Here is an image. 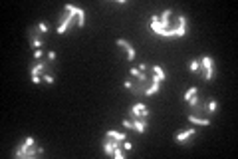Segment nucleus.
Listing matches in <instances>:
<instances>
[{
  "mask_svg": "<svg viewBox=\"0 0 238 159\" xmlns=\"http://www.w3.org/2000/svg\"><path fill=\"white\" fill-rule=\"evenodd\" d=\"M133 123V129H135L137 133H143L145 131V127H147V119H143V117H139L135 121H131Z\"/></svg>",
  "mask_w": 238,
  "mask_h": 159,
  "instance_id": "nucleus-1",
  "label": "nucleus"
},
{
  "mask_svg": "<svg viewBox=\"0 0 238 159\" xmlns=\"http://www.w3.org/2000/svg\"><path fill=\"white\" fill-rule=\"evenodd\" d=\"M193 133H194V127H189V129H185V131H181V133H177V135H175V139L181 143V141H187V139L193 135Z\"/></svg>",
  "mask_w": 238,
  "mask_h": 159,
  "instance_id": "nucleus-2",
  "label": "nucleus"
},
{
  "mask_svg": "<svg viewBox=\"0 0 238 159\" xmlns=\"http://www.w3.org/2000/svg\"><path fill=\"white\" fill-rule=\"evenodd\" d=\"M189 121H191V123H194V125H208L210 123V119H208V117H196V115H189Z\"/></svg>",
  "mask_w": 238,
  "mask_h": 159,
  "instance_id": "nucleus-3",
  "label": "nucleus"
},
{
  "mask_svg": "<svg viewBox=\"0 0 238 159\" xmlns=\"http://www.w3.org/2000/svg\"><path fill=\"white\" fill-rule=\"evenodd\" d=\"M159 86H161V82H151V86H149L147 90L143 91V96H147V98H151L153 93H157V91H159Z\"/></svg>",
  "mask_w": 238,
  "mask_h": 159,
  "instance_id": "nucleus-4",
  "label": "nucleus"
},
{
  "mask_svg": "<svg viewBox=\"0 0 238 159\" xmlns=\"http://www.w3.org/2000/svg\"><path fill=\"white\" fill-rule=\"evenodd\" d=\"M212 66H214V64H212V60H210V56H203V58H201V70H203V72H206V70H210Z\"/></svg>",
  "mask_w": 238,
  "mask_h": 159,
  "instance_id": "nucleus-5",
  "label": "nucleus"
},
{
  "mask_svg": "<svg viewBox=\"0 0 238 159\" xmlns=\"http://www.w3.org/2000/svg\"><path fill=\"white\" fill-rule=\"evenodd\" d=\"M105 135H109V137H113V139H117V141H123V139H127L125 137V133L123 131H113V129H109Z\"/></svg>",
  "mask_w": 238,
  "mask_h": 159,
  "instance_id": "nucleus-6",
  "label": "nucleus"
},
{
  "mask_svg": "<svg viewBox=\"0 0 238 159\" xmlns=\"http://www.w3.org/2000/svg\"><path fill=\"white\" fill-rule=\"evenodd\" d=\"M153 74H155V76H159V78H161V82H163V80H167V74H165V72H163V68H161V66H157V64L153 66Z\"/></svg>",
  "mask_w": 238,
  "mask_h": 159,
  "instance_id": "nucleus-7",
  "label": "nucleus"
},
{
  "mask_svg": "<svg viewBox=\"0 0 238 159\" xmlns=\"http://www.w3.org/2000/svg\"><path fill=\"white\" fill-rule=\"evenodd\" d=\"M194 93H198V88H191V90H187L185 93H182V100H185V102H189Z\"/></svg>",
  "mask_w": 238,
  "mask_h": 159,
  "instance_id": "nucleus-8",
  "label": "nucleus"
},
{
  "mask_svg": "<svg viewBox=\"0 0 238 159\" xmlns=\"http://www.w3.org/2000/svg\"><path fill=\"white\" fill-rule=\"evenodd\" d=\"M30 44L34 46L36 50H42V46H44V40H42V38H38V36H36V38H32V40H30Z\"/></svg>",
  "mask_w": 238,
  "mask_h": 159,
  "instance_id": "nucleus-9",
  "label": "nucleus"
},
{
  "mask_svg": "<svg viewBox=\"0 0 238 159\" xmlns=\"http://www.w3.org/2000/svg\"><path fill=\"white\" fill-rule=\"evenodd\" d=\"M76 24H78V26H83V24H85V12L81 10V8H79V12H78V18H76Z\"/></svg>",
  "mask_w": 238,
  "mask_h": 159,
  "instance_id": "nucleus-10",
  "label": "nucleus"
},
{
  "mask_svg": "<svg viewBox=\"0 0 238 159\" xmlns=\"http://www.w3.org/2000/svg\"><path fill=\"white\" fill-rule=\"evenodd\" d=\"M117 46H119V48H123V50H131V48H133V46L129 44L127 40H123V38H117Z\"/></svg>",
  "mask_w": 238,
  "mask_h": 159,
  "instance_id": "nucleus-11",
  "label": "nucleus"
},
{
  "mask_svg": "<svg viewBox=\"0 0 238 159\" xmlns=\"http://www.w3.org/2000/svg\"><path fill=\"white\" fill-rule=\"evenodd\" d=\"M189 70H191V72H198V70H201V62H198V60H191Z\"/></svg>",
  "mask_w": 238,
  "mask_h": 159,
  "instance_id": "nucleus-12",
  "label": "nucleus"
},
{
  "mask_svg": "<svg viewBox=\"0 0 238 159\" xmlns=\"http://www.w3.org/2000/svg\"><path fill=\"white\" fill-rule=\"evenodd\" d=\"M173 32H175V36H185L187 34V26H177V28H173Z\"/></svg>",
  "mask_w": 238,
  "mask_h": 159,
  "instance_id": "nucleus-13",
  "label": "nucleus"
},
{
  "mask_svg": "<svg viewBox=\"0 0 238 159\" xmlns=\"http://www.w3.org/2000/svg\"><path fill=\"white\" fill-rule=\"evenodd\" d=\"M201 102V98H198V96H196V93H194L193 98H191V100H189V107H194V105H196V103Z\"/></svg>",
  "mask_w": 238,
  "mask_h": 159,
  "instance_id": "nucleus-14",
  "label": "nucleus"
},
{
  "mask_svg": "<svg viewBox=\"0 0 238 159\" xmlns=\"http://www.w3.org/2000/svg\"><path fill=\"white\" fill-rule=\"evenodd\" d=\"M113 157H115V159H123V151H121V145L113 149Z\"/></svg>",
  "mask_w": 238,
  "mask_h": 159,
  "instance_id": "nucleus-15",
  "label": "nucleus"
},
{
  "mask_svg": "<svg viewBox=\"0 0 238 159\" xmlns=\"http://www.w3.org/2000/svg\"><path fill=\"white\" fill-rule=\"evenodd\" d=\"M36 30H38L40 34H46V32H48V26H46L44 22H40V24H38V26H36Z\"/></svg>",
  "mask_w": 238,
  "mask_h": 159,
  "instance_id": "nucleus-16",
  "label": "nucleus"
},
{
  "mask_svg": "<svg viewBox=\"0 0 238 159\" xmlns=\"http://www.w3.org/2000/svg\"><path fill=\"white\" fill-rule=\"evenodd\" d=\"M42 80H44L46 84H54V82H56V80L52 78V74H42Z\"/></svg>",
  "mask_w": 238,
  "mask_h": 159,
  "instance_id": "nucleus-17",
  "label": "nucleus"
},
{
  "mask_svg": "<svg viewBox=\"0 0 238 159\" xmlns=\"http://www.w3.org/2000/svg\"><path fill=\"white\" fill-rule=\"evenodd\" d=\"M121 147H123V149H133V143H131V141H127V139H123V141H121Z\"/></svg>",
  "mask_w": 238,
  "mask_h": 159,
  "instance_id": "nucleus-18",
  "label": "nucleus"
},
{
  "mask_svg": "<svg viewBox=\"0 0 238 159\" xmlns=\"http://www.w3.org/2000/svg\"><path fill=\"white\" fill-rule=\"evenodd\" d=\"M127 58H129V62H133V60H135V48L127 50Z\"/></svg>",
  "mask_w": 238,
  "mask_h": 159,
  "instance_id": "nucleus-19",
  "label": "nucleus"
},
{
  "mask_svg": "<svg viewBox=\"0 0 238 159\" xmlns=\"http://www.w3.org/2000/svg\"><path fill=\"white\" fill-rule=\"evenodd\" d=\"M129 74H131L133 78H139V74H141V70H139V68H131V70H129Z\"/></svg>",
  "mask_w": 238,
  "mask_h": 159,
  "instance_id": "nucleus-20",
  "label": "nucleus"
},
{
  "mask_svg": "<svg viewBox=\"0 0 238 159\" xmlns=\"http://www.w3.org/2000/svg\"><path fill=\"white\" fill-rule=\"evenodd\" d=\"M24 143H26L28 147H34V139H32V137H26V139H24Z\"/></svg>",
  "mask_w": 238,
  "mask_h": 159,
  "instance_id": "nucleus-21",
  "label": "nucleus"
},
{
  "mask_svg": "<svg viewBox=\"0 0 238 159\" xmlns=\"http://www.w3.org/2000/svg\"><path fill=\"white\" fill-rule=\"evenodd\" d=\"M123 127H127V129H133V123H131V119H123Z\"/></svg>",
  "mask_w": 238,
  "mask_h": 159,
  "instance_id": "nucleus-22",
  "label": "nucleus"
},
{
  "mask_svg": "<svg viewBox=\"0 0 238 159\" xmlns=\"http://www.w3.org/2000/svg\"><path fill=\"white\" fill-rule=\"evenodd\" d=\"M179 26H187V16H179Z\"/></svg>",
  "mask_w": 238,
  "mask_h": 159,
  "instance_id": "nucleus-23",
  "label": "nucleus"
},
{
  "mask_svg": "<svg viewBox=\"0 0 238 159\" xmlns=\"http://www.w3.org/2000/svg\"><path fill=\"white\" fill-rule=\"evenodd\" d=\"M149 115H151V112H149L147 107H145V109L141 112V117H143V119H149Z\"/></svg>",
  "mask_w": 238,
  "mask_h": 159,
  "instance_id": "nucleus-24",
  "label": "nucleus"
},
{
  "mask_svg": "<svg viewBox=\"0 0 238 159\" xmlns=\"http://www.w3.org/2000/svg\"><path fill=\"white\" fill-rule=\"evenodd\" d=\"M42 54H44L42 50H34V58H36V60H40V58H42Z\"/></svg>",
  "mask_w": 238,
  "mask_h": 159,
  "instance_id": "nucleus-25",
  "label": "nucleus"
},
{
  "mask_svg": "<svg viewBox=\"0 0 238 159\" xmlns=\"http://www.w3.org/2000/svg\"><path fill=\"white\" fill-rule=\"evenodd\" d=\"M32 82H34V84H40V82H44V80H42V76H32Z\"/></svg>",
  "mask_w": 238,
  "mask_h": 159,
  "instance_id": "nucleus-26",
  "label": "nucleus"
},
{
  "mask_svg": "<svg viewBox=\"0 0 238 159\" xmlns=\"http://www.w3.org/2000/svg\"><path fill=\"white\" fill-rule=\"evenodd\" d=\"M54 60H56V52H50L48 54V62H54Z\"/></svg>",
  "mask_w": 238,
  "mask_h": 159,
  "instance_id": "nucleus-27",
  "label": "nucleus"
},
{
  "mask_svg": "<svg viewBox=\"0 0 238 159\" xmlns=\"http://www.w3.org/2000/svg\"><path fill=\"white\" fill-rule=\"evenodd\" d=\"M123 86H125V88H127V90H129V88L133 86V82H131V80H125V82H123Z\"/></svg>",
  "mask_w": 238,
  "mask_h": 159,
  "instance_id": "nucleus-28",
  "label": "nucleus"
},
{
  "mask_svg": "<svg viewBox=\"0 0 238 159\" xmlns=\"http://www.w3.org/2000/svg\"><path fill=\"white\" fill-rule=\"evenodd\" d=\"M139 70L141 72H147V64H139Z\"/></svg>",
  "mask_w": 238,
  "mask_h": 159,
  "instance_id": "nucleus-29",
  "label": "nucleus"
}]
</instances>
